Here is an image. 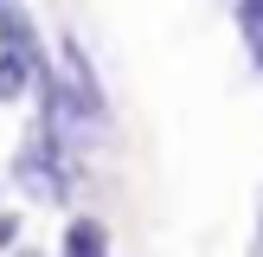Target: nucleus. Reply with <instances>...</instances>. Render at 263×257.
Returning a JSON list of instances; mask_svg holds the SVG:
<instances>
[{"mask_svg": "<svg viewBox=\"0 0 263 257\" xmlns=\"http://www.w3.org/2000/svg\"><path fill=\"white\" fill-rule=\"evenodd\" d=\"M51 84H58V103L71 109V122H103V116H109L103 84H97V71H90V51L77 45L71 32L58 39V71H51Z\"/></svg>", "mask_w": 263, "mask_h": 257, "instance_id": "nucleus-1", "label": "nucleus"}, {"mask_svg": "<svg viewBox=\"0 0 263 257\" xmlns=\"http://www.w3.org/2000/svg\"><path fill=\"white\" fill-rule=\"evenodd\" d=\"M13 180H20V193H32L39 206H64V193H71V167H64V148L45 135V128L13 154Z\"/></svg>", "mask_w": 263, "mask_h": 257, "instance_id": "nucleus-2", "label": "nucleus"}, {"mask_svg": "<svg viewBox=\"0 0 263 257\" xmlns=\"http://www.w3.org/2000/svg\"><path fill=\"white\" fill-rule=\"evenodd\" d=\"M0 51H7V58H20V64H32L39 77L51 71L45 51H39V26H32V13L13 7V0H0Z\"/></svg>", "mask_w": 263, "mask_h": 257, "instance_id": "nucleus-3", "label": "nucleus"}, {"mask_svg": "<svg viewBox=\"0 0 263 257\" xmlns=\"http://www.w3.org/2000/svg\"><path fill=\"white\" fill-rule=\"evenodd\" d=\"M58 257H109V225L103 218H71L58 231Z\"/></svg>", "mask_w": 263, "mask_h": 257, "instance_id": "nucleus-4", "label": "nucleus"}, {"mask_svg": "<svg viewBox=\"0 0 263 257\" xmlns=\"http://www.w3.org/2000/svg\"><path fill=\"white\" fill-rule=\"evenodd\" d=\"M45 84H51V71L39 77L32 64H20V58H7V51H0V109H13L20 97H39Z\"/></svg>", "mask_w": 263, "mask_h": 257, "instance_id": "nucleus-5", "label": "nucleus"}, {"mask_svg": "<svg viewBox=\"0 0 263 257\" xmlns=\"http://www.w3.org/2000/svg\"><path fill=\"white\" fill-rule=\"evenodd\" d=\"M238 32H244L251 64H263V0H238Z\"/></svg>", "mask_w": 263, "mask_h": 257, "instance_id": "nucleus-6", "label": "nucleus"}, {"mask_svg": "<svg viewBox=\"0 0 263 257\" xmlns=\"http://www.w3.org/2000/svg\"><path fill=\"white\" fill-rule=\"evenodd\" d=\"M13 238H20V212H0V251H13Z\"/></svg>", "mask_w": 263, "mask_h": 257, "instance_id": "nucleus-7", "label": "nucleus"}, {"mask_svg": "<svg viewBox=\"0 0 263 257\" xmlns=\"http://www.w3.org/2000/svg\"><path fill=\"white\" fill-rule=\"evenodd\" d=\"M20 257H39V251H20Z\"/></svg>", "mask_w": 263, "mask_h": 257, "instance_id": "nucleus-8", "label": "nucleus"}, {"mask_svg": "<svg viewBox=\"0 0 263 257\" xmlns=\"http://www.w3.org/2000/svg\"><path fill=\"white\" fill-rule=\"evenodd\" d=\"M257 238H263V225H257Z\"/></svg>", "mask_w": 263, "mask_h": 257, "instance_id": "nucleus-9", "label": "nucleus"}]
</instances>
